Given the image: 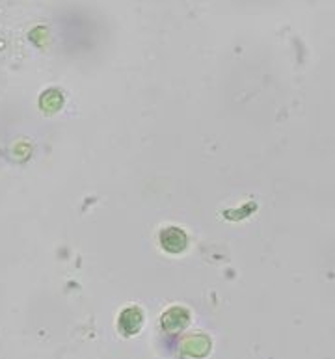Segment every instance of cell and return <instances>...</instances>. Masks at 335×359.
<instances>
[{
	"mask_svg": "<svg viewBox=\"0 0 335 359\" xmlns=\"http://www.w3.org/2000/svg\"><path fill=\"white\" fill-rule=\"evenodd\" d=\"M211 352V339L205 333H192L181 341L179 354L183 359H203Z\"/></svg>",
	"mask_w": 335,
	"mask_h": 359,
	"instance_id": "obj_1",
	"label": "cell"
},
{
	"mask_svg": "<svg viewBox=\"0 0 335 359\" xmlns=\"http://www.w3.org/2000/svg\"><path fill=\"white\" fill-rule=\"evenodd\" d=\"M144 326V311L138 306H130L121 311L118 320L119 332L123 337H132L136 333H140Z\"/></svg>",
	"mask_w": 335,
	"mask_h": 359,
	"instance_id": "obj_2",
	"label": "cell"
},
{
	"mask_svg": "<svg viewBox=\"0 0 335 359\" xmlns=\"http://www.w3.org/2000/svg\"><path fill=\"white\" fill-rule=\"evenodd\" d=\"M160 244L168 253H181L189 246V236L179 227H166L160 233Z\"/></svg>",
	"mask_w": 335,
	"mask_h": 359,
	"instance_id": "obj_3",
	"label": "cell"
},
{
	"mask_svg": "<svg viewBox=\"0 0 335 359\" xmlns=\"http://www.w3.org/2000/svg\"><path fill=\"white\" fill-rule=\"evenodd\" d=\"M160 324H163V327L168 333L183 332L184 327L190 324L189 309H184V307H172V309H168L163 315V318H160Z\"/></svg>",
	"mask_w": 335,
	"mask_h": 359,
	"instance_id": "obj_4",
	"label": "cell"
},
{
	"mask_svg": "<svg viewBox=\"0 0 335 359\" xmlns=\"http://www.w3.org/2000/svg\"><path fill=\"white\" fill-rule=\"evenodd\" d=\"M62 107H64V95H62V91L55 90V88L43 91L41 97H39V108L47 116H53V114L60 112Z\"/></svg>",
	"mask_w": 335,
	"mask_h": 359,
	"instance_id": "obj_5",
	"label": "cell"
}]
</instances>
